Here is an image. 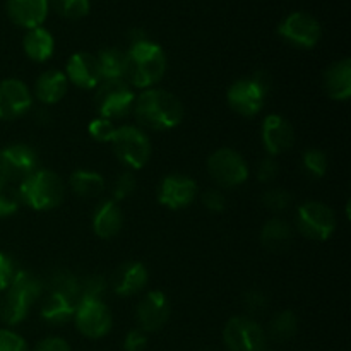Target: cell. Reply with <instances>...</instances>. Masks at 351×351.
<instances>
[{
  "label": "cell",
  "mask_w": 351,
  "mask_h": 351,
  "mask_svg": "<svg viewBox=\"0 0 351 351\" xmlns=\"http://www.w3.org/2000/svg\"><path fill=\"white\" fill-rule=\"evenodd\" d=\"M302 165H304L305 173L312 178L324 177L326 171H328V167H329L328 156H326V154L319 149L305 151L304 158H302Z\"/></svg>",
  "instance_id": "32"
},
{
  "label": "cell",
  "mask_w": 351,
  "mask_h": 351,
  "mask_svg": "<svg viewBox=\"0 0 351 351\" xmlns=\"http://www.w3.org/2000/svg\"><path fill=\"white\" fill-rule=\"evenodd\" d=\"M263 144L269 156L287 153L295 144V130L281 115H267L263 123Z\"/></svg>",
  "instance_id": "17"
},
{
  "label": "cell",
  "mask_w": 351,
  "mask_h": 351,
  "mask_svg": "<svg viewBox=\"0 0 351 351\" xmlns=\"http://www.w3.org/2000/svg\"><path fill=\"white\" fill-rule=\"evenodd\" d=\"M147 346V332L143 329H132L123 339V351H144Z\"/></svg>",
  "instance_id": "43"
},
{
  "label": "cell",
  "mask_w": 351,
  "mask_h": 351,
  "mask_svg": "<svg viewBox=\"0 0 351 351\" xmlns=\"http://www.w3.org/2000/svg\"><path fill=\"white\" fill-rule=\"evenodd\" d=\"M263 204L273 213L287 211L291 204V195L285 189H269L263 194Z\"/></svg>",
  "instance_id": "35"
},
{
  "label": "cell",
  "mask_w": 351,
  "mask_h": 351,
  "mask_svg": "<svg viewBox=\"0 0 351 351\" xmlns=\"http://www.w3.org/2000/svg\"><path fill=\"white\" fill-rule=\"evenodd\" d=\"M278 173H280V165H278V161L274 160L273 156L264 158V160L257 165V178H259L263 184L273 182L274 178L278 177Z\"/></svg>",
  "instance_id": "41"
},
{
  "label": "cell",
  "mask_w": 351,
  "mask_h": 351,
  "mask_svg": "<svg viewBox=\"0 0 351 351\" xmlns=\"http://www.w3.org/2000/svg\"><path fill=\"white\" fill-rule=\"evenodd\" d=\"M69 81L64 72L60 71H45L38 77L34 86V95L43 105H55L60 101L67 93Z\"/></svg>",
  "instance_id": "24"
},
{
  "label": "cell",
  "mask_w": 351,
  "mask_h": 351,
  "mask_svg": "<svg viewBox=\"0 0 351 351\" xmlns=\"http://www.w3.org/2000/svg\"><path fill=\"white\" fill-rule=\"evenodd\" d=\"M51 7L65 19H81L88 16L89 0H51Z\"/></svg>",
  "instance_id": "33"
},
{
  "label": "cell",
  "mask_w": 351,
  "mask_h": 351,
  "mask_svg": "<svg viewBox=\"0 0 351 351\" xmlns=\"http://www.w3.org/2000/svg\"><path fill=\"white\" fill-rule=\"evenodd\" d=\"M101 72V79L105 81H115V79H123L125 81L127 74V55L125 51L119 48H105L96 57Z\"/></svg>",
  "instance_id": "27"
},
{
  "label": "cell",
  "mask_w": 351,
  "mask_h": 351,
  "mask_svg": "<svg viewBox=\"0 0 351 351\" xmlns=\"http://www.w3.org/2000/svg\"><path fill=\"white\" fill-rule=\"evenodd\" d=\"M134 115L146 129L170 130L184 119V106L173 93L149 88L134 99Z\"/></svg>",
  "instance_id": "2"
},
{
  "label": "cell",
  "mask_w": 351,
  "mask_h": 351,
  "mask_svg": "<svg viewBox=\"0 0 351 351\" xmlns=\"http://www.w3.org/2000/svg\"><path fill=\"white\" fill-rule=\"evenodd\" d=\"M77 300L71 297H65V295L57 293V291H50V293L45 297L43 304H41V319L48 324H65L71 319H74L75 308H77Z\"/></svg>",
  "instance_id": "23"
},
{
  "label": "cell",
  "mask_w": 351,
  "mask_h": 351,
  "mask_svg": "<svg viewBox=\"0 0 351 351\" xmlns=\"http://www.w3.org/2000/svg\"><path fill=\"white\" fill-rule=\"evenodd\" d=\"M79 283H81V280H77L72 273L58 271L51 276L50 291H57V293H62L79 302Z\"/></svg>",
  "instance_id": "31"
},
{
  "label": "cell",
  "mask_w": 351,
  "mask_h": 351,
  "mask_svg": "<svg viewBox=\"0 0 351 351\" xmlns=\"http://www.w3.org/2000/svg\"><path fill=\"white\" fill-rule=\"evenodd\" d=\"M278 33L288 43L298 48H314L321 40V24L307 12H293L285 17L278 27Z\"/></svg>",
  "instance_id": "12"
},
{
  "label": "cell",
  "mask_w": 351,
  "mask_h": 351,
  "mask_svg": "<svg viewBox=\"0 0 351 351\" xmlns=\"http://www.w3.org/2000/svg\"><path fill=\"white\" fill-rule=\"evenodd\" d=\"M147 269L141 263H125L117 269L113 276V291L120 297H132L144 290L147 285Z\"/></svg>",
  "instance_id": "20"
},
{
  "label": "cell",
  "mask_w": 351,
  "mask_h": 351,
  "mask_svg": "<svg viewBox=\"0 0 351 351\" xmlns=\"http://www.w3.org/2000/svg\"><path fill=\"white\" fill-rule=\"evenodd\" d=\"M266 331L250 317H232L223 329V343L228 351H264Z\"/></svg>",
  "instance_id": "10"
},
{
  "label": "cell",
  "mask_w": 351,
  "mask_h": 351,
  "mask_svg": "<svg viewBox=\"0 0 351 351\" xmlns=\"http://www.w3.org/2000/svg\"><path fill=\"white\" fill-rule=\"evenodd\" d=\"M7 14L17 26L40 27L48 16V0H7Z\"/></svg>",
  "instance_id": "19"
},
{
  "label": "cell",
  "mask_w": 351,
  "mask_h": 351,
  "mask_svg": "<svg viewBox=\"0 0 351 351\" xmlns=\"http://www.w3.org/2000/svg\"><path fill=\"white\" fill-rule=\"evenodd\" d=\"M33 105V98L19 79L0 81V120H14L27 112Z\"/></svg>",
  "instance_id": "16"
},
{
  "label": "cell",
  "mask_w": 351,
  "mask_h": 351,
  "mask_svg": "<svg viewBox=\"0 0 351 351\" xmlns=\"http://www.w3.org/2000/svg\"><path fill=\"white\" fill-rule=\"evenodd\" d=\"M170 302L163 291L151 290L147 291L139 302L136 311L137 324L144 332H156L165 328L170 319Z\"/></svg>",
  "instance_id": "14"
},
{
  "label": "cell",
  "mask_w": 351,
  "mask_h": 351,
  "mask_svg": "<svg viewBox=\"0 0 351 351\" xmlns=\"http://www.w3.org/2000/svg\"><path fill=\"white\" fill-rule=\"evenodd\" d=\"M34 351H72L71 345L65 341L64 338H58V336H48V338L41 339L36 345Z\"/></svg>",
  "instance_id": "44"
},
{
  "label": "cell",
  "mask_w": 351,
  "mask_h": 351,
  "mask_svg": "<svg viewBox=\"0 0 351 351\" xmlns=\"http://www.w3.org/2000/svg\"><path fill=\"white\" fill-rule=\"evenodd\" d=\"M269 91L271 75L266 71H259L252 77L233 82L226 93V99L233 112L242 117H254L263 110Z\"/></svg>",
  "instance_id": "5"
},
{
  "label": "cell",
  "mask_w": 351,
  "mask_h": 351,
  "mask_svg": "<svg viewBox=\"0 0 351 351\" xmlns=\"http://www.w3.org/2000/svg\"><path fill=\"white\" fill-rule=\"evenodd\" d=\"M134 99H136V96L130 89V84L123 79L101 81L95 96L99 117L108 120L123 119L134 106Z\"/></svg>",
  "instance_id": "9"
},
{
  "label": "cell",
  "mask_w": 351,
  "mask_h": 351,
  "mask_svg": "<svg viewBox=\"0 0 351 351\" xmlns=\"http://www.w3.org/2000/svg\"><path fill=\"white\" fill-rule=\"evenodd\" d=\"M113 153L130 170H141L151 156V143L146 134L134 125L117 127L112 139Z\"/></svg>",
  "instance_id": "6"
},
{
  "label": "cell",
  "mask_w": 351,
  "mask_h": 351,
  "mask_svg": "<svg viewBox=\"0 0 351 351\" xmlns=\"http://www.w3.org/2000/svg\"><path fill=\"white\" fill-rule=\"evenodd\" d=\"M297 228L307 239L326 242L331 239L336 230V216L324 202H304L297 209Z\"/></svg>",
  "instance_id": "7"
},
{
  "label": "cell",
  "mask_w": 351,
  "mask_h": 351,
  "mask_svg": "<svg viewBox=\"0 0 351 351\" xmlns=\"http://www.w3.org/2000/svg\"><path fill=\"white\" fill-rule=\"evenodd\" d=\"M206 351H216V350H206Z\"/></svg>",
  "instance_id": "45"
},
{
  "label": "cell",
  "mask_w": 351,
  "mask_h": 351,
  "mask_svg": "<svg viewBox=\"0 0 351 351\" xmlns=\"http://www.w3.org/2000/svg\"><path fill=\"white\" fill-rule=\"evenodd\" d=\"M14 274H16V266H14L12 259L0 250V291H5L9 288L14 280Z\"/></svg>",
  "instance_id": "42"
},
{
  "label": "cell",
  "mask_w": 351,
  "mask_h": 351,
  "mask_svg": "<svg viewBox=\"0 0 351 351\" xmlns=\"http://www.w3.org/2000/svg\"><path fill=\"white\" fill-rule=\"evenodd\" d=\"M24 51L34 62H47L53 55L55 41L50 31L45 27H33L26 33L23 41Z\"/></svg>",
  "instance_id": "25"
},
{
  "label": "cell",
  "mask_w": 351,
  "mask_h": 351,
  "mask_svg": "<svg viewBox=\"0 0 351 351\" xmlns=\"http://www.w3.org/2000/svg\"><path fill=\"white\" fill-rule=\"evenodd\" d=\"M324 89L329 98L346 101L351 96V62L350 58L335 62L324 74Z\"/></svg>",
  "instance_id": "21"
},
{
  "label": "cell",
  "mask_w": 351,
  "mask_h": 351,
  "mask_svg": "<svg viewBox=\"0 0 351 351\" xmlns=\"http://www.w3.org/2000/svg\"><path fill=\"white\" fill-rule=\"evenodd\" d=\"M71 189L79 197H98L105 191V178L93 170H77L71 175Z\"/></svg>",
  "instance_id": "28"
},
{
  "label": "cell",
  "mask_w": 351,
  "mask_h": 351,
  "mask_svg": "<svg viewBox=\"0 0 351 351\" xmlns=\"http://www.w3.org/2000/svg\"><path fill=\"white\" fill-rule=\"evenodd\" d=\"M88 130H89V136H91L95 141H98V143H112L117 127L113 125L112 120L98 117V119H95L91 123H89Z\"/></svg>",
  "instance_id": "36"
},
{
  "label": "cell",
  "mask_w": 351,
  "mask_h": 351,
  "mask_svg": "<svg viewBox=\"0 0 351 351\" xmlns=\"http://www.w3.org/2000/svg\"><path fill=\"white\" fill-rule=\"evenodd\" d=\"M243 308H245L249 314H263L267 308V298L263 291L259 290H250L243 295Z\"/></svg>",
  "instance_id": "39"
},
{
  "label": "cell",
  "mask_w": 351,
  "mask_h": 351,
  "mask_svg": "<svg viewBox=\"0 0 351 351\" xmlns=\"http://www.w3.org/2000/svg\"><path fill=\"white\" fill-rule=\"evenodd\" d=\"M106 281L101 276H89L79 283V300H101Z\"/></svg>",
  "instance_id": "34"
},
{
  "label": "cell",
  "mask_w": 351,
  "mask_h": 351,
  "mask_svg": "<svg viewBox=\"0 0 351 351\" xmlns=\"http://www.w3.org/2000/svg\"><path fill=\"white\" fill-rule=\"evenodd\" d=\"M64 182L55 171L36 170L17 185L21 204L36 211H50L64 201Z\"/></svg>",
  "instance_id": "4"
},
{
  "label": "cell",
  "mask_w": 351,
  "mask_h": 351,
  "mask_svg": "<svg viewBox=\"0 0 351 351\" xmlns=\"http://www.w3.org/2000/svg\"><path fill=\"white\" fill-rule=\"evenodd\" d=\"M65 77L81 89H95L103 81L98 60L95 55L86 53V51H77L69 58Z\"/></svg>",
  "instance_id": "18"
},
{
  "label": "cell",
  "mask_w": 351,
  "mask_h": 351,
  "mask_svg": "<svg viewBox=\"0 0 351 351\" xmlns=\"http://www.w3.org/2000/svg\"><path fill=\"white\" fill-rule=\"evenodd\" d=\"M202 204L211 213H223L226 208V197L219 189H208L202 194Z\"/></svg>",
  "instance_id": "40"
},
{
  "label": "cell",
  "mask_w": 351,
  "mask_h": 351,
  "mask_svg": "<svg viewBox=\"0 0 351 351\" xmlns=\"http://www.w3.org/2000/svg\"><path fill=\"white\" fill-rule=\"evenodd\" d=\"M123 226L122 209L115 201H105L98 206L93 216V230L99 239H113L120 233Z\"/></svg>",
  "instance_id": "22"
},
{
  "label": "cell",
  "mask_w": 351,
  "mask_h": 351,
  "mask_svg": "<svg viewBox=\"0 0 351 351\" xmlns=\"http://www.w3.org/2000/svg\"><path fill=\"white\" fill-rule=\"evenodd\" d=\"M38 170V154L27 144H10L0 151V171L10 182L19 185Z\"/></svg>",
  "instance_id": "13"
},
{
  "label": "cell",
  "mask_w": 351,
  "mask_h": 351,
  "mask_svg": "<svg viewBox=\"0 0 351 351\" xmlns=\"http://www.w3.org/2000/svg\"><path fill=\"white\" fill-rule=\"evenodd\" d=\"M127 55V74L125 79L129 84L139 89L153 88L156 82L163 79L167 72V57L163 48L151 41L144 31H132Z\"/></svg>",
  "instance_id": "1"
},
{
  "label": "cell",
  "mask_w": 351,
  "mask_h": 351,
  "mask_svg": "<svg viewBox=\"0 0 351 351\" xmlns=\"http://www.w3.org/2000/svg\"><path fill=\"white\" fill-rule=\"evenodd\" d=\"M208 171L213 180L225 189H235L249 178V165L235 149L215 151L208 160Z\"/></svg>",
  "instance_id": "8"
},
{
  "label": "cell",
  "mask_w": 351,
  "mask_h": 351,
  "mask_svg": "<svg viewBox=\"0 0 351 351\" xmlns=\"http://www.w3.org/2000/svg\"><path fill=\"white\" fill-rule=\"evenodd\" d=\"M264 351H266V350H264Z\"/></svg>",
  "instance_id": "46"
},
{
  "label": "cell",
  "mask_w": 351,
  "mask_h": 351,
  "mask_svg": "<svg viewBox=\"0 0 351 351\" xmlns=\"http://www.w3.org/2000/svg\"><path fill=\"white\" fill-rule=\"evenodd\" d=\"M297 332L298 317L291 311H283L271 319L269 329H267L266 336H269V338L276 343H285L290 341L291 338H295Z\"/></svg>",
  "instance_id": "29"
},
{
  "label": "cell",
  "mask_w": 351,
  "mask_h": 351,
  "mask_svg": "<svg viewBox=\"0 0 351 351\" xmlns=\"http://www.w3.org/2000/svg\"><path fill=\"white\" fill-rule=\"evenodd\" d=\"M43 293V283L29 271H16L12 283L0 302V319L5 326H17L27 317L34 302Z\"/></svg>",
  "instance_id": "3"
},
{
  "label": "cell",
  "mask_w": 351,
  "mask_h": 351,
  "mask_svg": "<svg viewBox=\"0 0 351 351\" xmlns=\"http://www.w3.org/2000/svg\"><path fill=\"white\" fill-rule=\"evenodd\" d=\"M21 206L17 185L10 182L5 175L0 171V218H7L17 213Z\"/></svg>",
  "instance_id": "30"
},
{
  "label": "cell",
  "mask_w": 351,
  "mask_h": 351,
  "mask_svg": "<svg viewBox=\"0 0 351 351\" xmlns=\"http://www.w3.org/2000/svg\"><path fill=\"white\" fill-rule=\"evenodd\" d=\"M0 351H29L26 339L10 329H0Z\"/></svg>",
  "instance_id": "38"
},
{
  "label": "cell",
  "mask_w": 351,
  "mask_h": 351,
  "mask_svg": "<svg viewBox=\"0 0 351 351\" xmlns=\"http://www.w3.org/2000/svg\"><path fill=\"white\" fill-rule=\"evenodd\" d=\"M136 185H137L136 177H134L130 171H125V173L119 175L112 189V195H113L112 201L119 202V201H123V199H127L129 195H132L134 191H136Z\"/></svg>",
  "instance_id": "37"
},
{
  "label": "cell",
  "mask_w": 351,
  "mask_h": 351,
  "mask_svg": "<svg viewBox=\"0 0 351 351\" xmlns=\"http://www.w3.org/2000/svg\"><path fill=\"white\" fill-rule=\"evenodd\" d=\"M74 322L84 338L99 339L112 331L113 317L110 308L101 300H79Z\"/></svg>",
  "instance_id": "11"
},
{
  "label": "cell",
  "mask_w": 351,
  "mask_h": 351,
  "mask_svg": "<svg viewBox=\"0 0 351 351\" xmlns=\"http://www.w3.org/2000/svg\"><path fill=\"white\" fill-rule=\"evenodd\" d=\"M291 239H293V230L281 218L269 219L261 230V242L266 249L273 250V252H281V250L287 249Z\"/></svg>",
  "instance_id": "26"
},
{
  "label": "cell",
  "mask_w": 351,
  "mask_h": 351,
  "mask_svg": "<svg viewBox=\"0 0 351 351\" xmlns=\"http://www.w3.org/2000/svg\"><path fill=\"white\" fill-rule=\"evenodd\" d=\"M197 197V184L185 175H168L161 180L158 189V199L168 209L189 208Z\"/></svg>",
  "instance_id": "15"
}]
</instances>
